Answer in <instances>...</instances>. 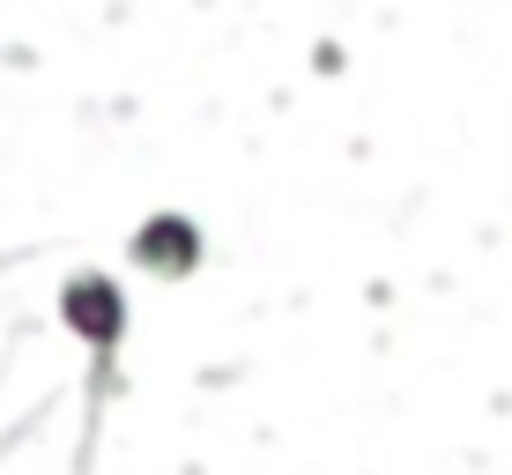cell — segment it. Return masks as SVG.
Segmentation results:
<instances>
[{
	"instance_id": "cell-2",
	"label": "cell",
	"mask_w": 512,
	"mask_h": 475,
	"mask_svg": "<svg viewBox=\"0 0 512 475\" xmlns=\"http://www.w3.org/2000/svg\"><path fill=\"white\" fill-rule=\"evenodd\" d=\"M141 268H186L193 260V238H186V223H156V231H141Z\"/></svg>"
},
{
	"instance_id": "cell-1",
	"label": "cell",
	"mask_w": 512,
	"mask_h": 475,
	"mask_svg": "<svg viewBox=\"0 0 512 475\" xmlns=\"http://www.w3.org/2000/svg\"><path fill=\"white\" fill-rule=\"evenodd\" d=\"M67 320H75L82 334H97V342H112V334H119L112 283H75V290H67Z\"/></svg>"
}]
</instances>
